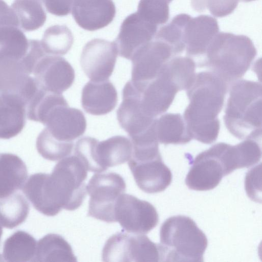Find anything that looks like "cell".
Here are the masks:
<instances>
[{
    "mask_svg": "<svg viewBox=\"0 0 262 262\" xmlns=\"http://www.w3.org/2000/svg\"><path fill=\"white\" fill-rule=\"evenodd\" d=\"M228 88L225 82L211 71L195 74L186 90L189 103L183 117L191 139L208 144L216 140L220 128L217 116Z\"/></svg>",
    "mask_w": 262,
    "mask_h": 262,
    "instance_id": "cell-1",
    "label": "cell"
},
{
    "mask_svg": "<svg viewBox=\"0 0 262 262\" xmlns=\"http://www.w3.org/2000/svg\"><path fill=\"white\" fill-rule=\"evenodd\" d=\"M195 63L189 57L169 60L156 77L145 85L133 82L137 89L141 108L149 117L156 118L165 113L176 94L187 90L195 78Z\"/></svg>",
    "mask_w": 262,
    "mask_h": 262,
    "instance_id": "cell-2",
    "label": "cell"
},
{
    "mask_svg": "<svg viewBox=\"0 0 262 262\" xmlns=\"http://www.w3.org/2000/svg\"><path fill=\"white\" fill-rule=\"evenodd\" d=\"M230 86L224 116L226 127L239 139L260 140L261 84L239 79Z\"/></svg>",
    "mask_w": 262,
    "mask_h": 262,
    "instance_id": "cell-3",
    "label": "cell"
},
{
    "mask_svg": "<svg viewBox=\"0 0 262 262\" xmlns=\"http://www.w3.org/2000/svg\"><path fill=\"white\" fill-rule=\"evenodd\" d=\"M256 53L252 41L248 36L220 32L209 45L198 67L209 68L229 87L244 76Z\"/></svg>",
    "mask_w": 262,
    "mask_h": 262,
    "instance_id": "cell-4",
    "label": "cell"
},
{
    "mask_svg": "<svg viewBox=\"0 0 262 262\" xmlns=\"http://www.w3.org/2000/svg\"><path fill=\"white\" fill-rule=\"evenodd\" d=\"M159 244L160 261H203L208 239L190 217L172 216L162 224Z\"/></svg>",
    "mask_w": 262,
    "mask_h": 262,
    "instance_id": "cell-5",
    "label": "cell"
},
{
    "mask_svg": "<svg viewBox=\"0 0 262 262\" xmlns=\"http://www.w3.org/2000/svg\"><path fill=\"white\" fill-rule=\"evenodd\" d=\"M76 156L62 159L47 173L46 183L52 201L60 209L73 211L82 204L86 195L84 182L88 173Z\"/></svg>",
    "mask_w": 262,
    "mask_h": 262,
    "instance_id": "cell-6",
    "label": "cell"
},
{
    "mask_svg": "<svg viewBox=\"0 0 262 262\" xmlns=\"http://www.w3.org/2000/svg\"><path fill=\"white\" fill-rule=\"evenodd\" d=\"M86 189L90 197L88 215L108 223L116 222V202L126 190L123 178L113 172L96 173L90 180Z\"/></svg>",
    "mask_w": 262,
    "mask_h": 262,
    "instance_id": "cell-7",
    "label": "cell"
},
{
    "mask_svg": "<svg viewBox=\"0 0 262 262\" xmlns=\"http://www.w3.org/2000/svg\"><path fill=\"white\" fill-rule=\"evenodd\" d=\"M102 259L104 261H160L159 245L143 234L122 230L106 241Z\"/></svg>",
    "mask_w": 262,
    "mask_h": 262,
    "instance_id": "cell-8",
    "label": "cell"
},
{
    "mask_svg": "<svg viewBox=\"0 0 262 262\" xmlns=\"http://www.w3.org/2000/svg\"><path fill=\"white\" fill-rule=\"evenodd\" d=\"M225 143H219L200 153L194 159L185 183L191 190H210L228 175L224 159Z\"/></svg>",
    "mask_w": 262,
    "mask_h": 262,
    "instance_id": "cell-9",
    "label": "cell"
},
{
    "mask_svg": "<svg viewBox=\"0 0 262 262\" xmlns=\"http://www.w3.org/2000/svg\"><path fill=\"white\" fill-rule=\"evenodd\" d=\"M115 217L122 231L135 234H147L159 222L158 212L151 203L126 193L116 202Z\"/></svg>",
    "mask_w": 262,
    "mask_h": 262,
    "instance_id": "cell-10",
    "label": "cell"
},
{
    "mask_svg": "<svg viewBox=\"0 0 262 262\" xmlns=\"http://www.w3.org/2000/svg\"><path fill=\"white\" fill-rule=\"evenodd\" d=\"M174 54L165 42L155 38L139 48L133 54L132 79L144 85L155 79L164 65Z\"/></svg>",
    "mask_w": 262,
    "mask_h": 262,
    "instance_id": "cell-11",
    "label": "cell"
},
{
    "mask_svg": "<svg viewBox=\"0 0 262 262\" xmlns=\"http://www.w3.org/2000/svg\"><path fill=\"white\" fill-rule=\"evenodd\" d=\"M117 55L114 41L95 38L84 46L80 56V65L91 80H108L114 70Z\"/></svg>",
    "mask_w": 262,
    "mask_h": 262,
    "instance_id": "cell-12",
    "label": "cell"
},
{
    "mask_svg": "<svg viewBox=\"0 0 262 262\" xmlns=\"http://www.w3.org/2000/svg\"><path fill=\"white\" fill-rule=\"evenodd\" d=\"M32 74L39 87L59 94L72 86L75 77L74 69L64 58L48 54L37 62Z\"/></svg>",
    "mask_w": 262,
    "mask_h": 262,
    "instance_id": "cell-13",
    "label": "cell"
},
{
    "mask_svg": "<svg viewBox=\"0 0 262 262\" xmlns=\"http://www.w3.org/2000/svg\"><path fill=\"white\" fill-rule=\"evenodd\" d=\"M41 123L53 137L62 141H73L82 136L86 128L82 112L70 107L67 102L53 107Z\"/></svg>",
    "mask_w": 262,
    "mask_h": 262,
    "instance_id": "cell-14",
    "label": "cell"
},
{
    "mask_svg": "<svg viewBox=\"0 0 262 262\" xmlns=\"http://www.w3.org/2000/svg\"><path fill=\"white\" fill-rule=\"evenodd\" d=\"M157 26L146 21L137 12L127 16L123 21L115 43L118 54L127 59L141 46L152 40Z\"/></svg>",
    "mask_w": 262,
    "mask_h": 262,
    "instance_id": "cell-15",
    "label": "cell"
},
{
    "mask_svg": "<svg viewBox=\"0 0 262 262\" xmlns=\"http://www.w3.org/2000/svg\"><path fill=\"white\" fill-rule=\"evenodd\" d=\"M120 126L130 138L144 133L154 124L156 118L146 115L142 110L138 93L130 80L122 90V101L117 111Z\"/></svg>",
    "mask_w": 262,
    "mask_h": 262,
    "instance_id": "cell-16",
    "label": "cell"
},
{
    "mask_svg": "<svg viewBox=\"0 0 262 262\" xmlns=\"http://www.w3.org/2000/svg\"><path fill=\"white\" fill-rule=\"evenodd\" d=\"M128 165L138 187L147 193L165 190L170 184L172 174L162 157L144 161L130 159Z\"/></svg>",
    "mask_w": 262,
    "mask_h": 262,
    "instance_id": "cell-17",
    "label": "cell"
},
{
    "mask_svg": "<svg viewBox=\"0 0 262 262\" xmlns=\"http://www.w3.org/2000/svg\"><path fill=\"white\" fill-rule=\"evenodd\" d=\"M72 10L77 25L90 31L107 26L116 14V8L112 0H73Z\"/></svg>",
    "mask_w": 262,
    "mask_h": 262,
    "instance_id": "cell-18",
    "label": "cell"
},
{
    "mask_svg": "<svg viewBox=\"0 0 262 262\" xmlns=\"http://www.w3.org/2000/svg\"><path fill=\"white\" fill-rule=\"evenodd\" d=\"M92 151L93 172H100L128 161L133 145L130 140L123 136H113L102 141L95 139Z\"/></svg>",
    "mask_w": 262,
    "mask_h": 262,
    "instance_id": "cell-19",
    "label": "cell"
},
{
    "mask_svg": "<svg viewBox=\"0 0 262 262\" xmlns=\"http://www.w3.org/2000/svg\"><path fill=\"white\" fill-rule=\"evenodd\" d=\"M219 27L216 19L201 15L189 20L185 29V48L189 57L205 56L207 49L216 35Z\"/></svg>",
    "mask_w": 262,
    "mask_h": 262,
    "instance_id": "cell-20",
    "label": "cell"
},
{
    "mask_svg": "<svg viewBox=\"0 0 262 262\" xmlns=\"http://www.w3.org/2000/svg\"><path fill=\"white\" fill-rule=\"evenodd\" d=\"M118 102L117 90L109 80H90L83 86L81 103L88 113L96 116L103 115L113 111Z\"/></svg>",
    "mask_w": 262,
    "mask_h": 262,
    "instance_id": "cell-21",
    "label": "cell"
},
{
    "mask_svg": "<svg viewBox=\"0 0 262 262\" xmlns=\"http://www.w3.org/2000/svg\"><path fill=\"white\" fill-rule=\"evenodd\" d=\"M27 177V168L21 158L13 154H0V198L22 189Z\"/></svg>",
    "mask_w": 262,
    "mask_h": 262,
    "instance_id": "cell-22",
    "label": "cell"
},
{
    "mask_svg": "<svg viewBox=\"0 0 262 262\" xmlns=\"http://www.w3.org/2000/svg\"><path fill=\"white\" fill-rule=\"evenodd\" d=\"M70 244L60 235L49 233L37 243L33 261H77Z\"/></svg>",
    "mask_w": 262,
    "mask_h": 262,
    "instance_id": "cell-23",
    "label": "cell"
},
{
    "mask_svg": "<svg viewBox=\"0 0 262 262\" xmlns=\"http://www.w3.org/2000/svg\"><path fill=\"white\" fill-rule=\"evenodd\" d=\"M156 132L158 142L164 144H184L192 139L179 113H167L156 118Z\"/></svg>",
    "mask_w": 262,
    "mask_h": 262,
    "instance_id": "cell-24",
    "label": "cell"
},
{
    "mask_svg": "<svg viewBox=\"0 0 262 262\" xmlns=\"http://www.w3.org/2000/svg\"><path fill=\"white\" fill-rule=\"evenodd\" d=\"M37 242L29 233L18 230L5 241L2 258L7 261H33Z\"/></svg>",
    "mask_w": 262,
    "mask_h": 262,
    "instance_id": "cell-25",
    "label": "cell"
},
{
    "mask_svg": "<svg viewBox=\"0 0 262 262\" xmlns=\"http://www.w3.org/2000/svg\"><path fill=\"white\" fill-rule=\"evenodd\" d=\"M18 26L0 30V60L21 61L29 51L30 41Z\"/></svg>",
    "mask_w": 262,
    "mask_h": 262,
    "instance_id": "cell-26",
    "label": "cell"
},
{
    "mask_svg": "<svg viewBox=\"0 0 262 262\" xmlns=\"http://www.w3.org/2000/svg\"><path fill=\"white\" fill-rule=\"evenodd\" d=\"M29 210V204L19 193L0 198V224L5 228H14L25 221Z\"/></svg>",
    "mask_w": 262,
    "mask_h": 262,
    "instance_id": "cell-27",
    "label": "cell"
},
{
    "mask_svg": "<svg viewBox=\"0 0 262 262\" xmlns=\"http://www.w3.org/2000/svg\"><path fill=\"white\" fill-rule=\"evenodd\" d=\"M11 8L25 31L37 30L46 22L47 16L40 0H14Z\"/></svg>",
    "mask_w": 262,
    "mask_h": 262,
    "instance_id": "cell-28",
    "label": "cell"
},
{
    "mask_svg": "<svg viewBox=\"0 0 262 262\" xmlns=\"http://www.w3.org/2000/svg\"><path fill=\"white\" fill-rule=\"evenodd\" d=\"M40 42L47 54L64 55L71 49L74 37L67 26L56 25L46 30Z\"/></svg>",
    "mask_w": 262,
    "mask_h": 262,
    "instance_id": "cell-29",
    "label": "cell"
},
{
    "mask_svg": "<svg viewBox=\"0 0 262 262\" xmlns=\"http://www.w3.org/2000/svg\"><path fill=\"white\" fill-rule=\"evenodd\" d=\"M191 17L185 13L175 16L169 24L160 29L155 38L167 43L174 55L181 53L185 48V29Z\"/></svg>",
    "mask_w": 262,
    "mask_h": 262,
    "instance_id": "cell-30",
    "label": "cell"
},
{
    "mask_svg": "<svg viewBox=\"0 0 262 262\" xmlns=\"http://www.w3.org/2000/svg\"><path fill=\"white\" fill-rule=\"evenodd\" d=\"M38 152L45 159L55 161L69 156L73 141H62L53 137L45 128L38 135L36 142Z\"/></svg>",
    "mask_w": 262,
    "mask_h": 262,
    "instance_id": "cell-31",
    "label": "cell"
},
{
    "mask_svg": "<svg viewBox=\"0 0 262 262\" xmlns=\"http://www.w3.org/2000/svg\"><path fill=\"white\" fill-rule=\"evenodd\" d=\"M169 4L167 0H140L137 12L146 21L158 26L168 20Z\"/></svg>",
    "mask_w": 262,
    "mask_h": 262,
    "instance_id": "cell-32",
    "label": "cell"
},
{
    "mask_svg": "<svg viewBox=\"0 0 262 262\" xmlns=\"http://www.w3.org/2000/svg\"><path fill=\"white\" fill-rule=\"evenodd\" d=\"M240 0H191L193 9L198 12L208 9L217 17H223L232 13Z\"/></svg>",
    "mask_w": 262,
    "mask_h": 262,
    "instance_id": "cell-33",
    "label": "cell"
},
{
    "mask_svg": "<svg viewBox=\"0 0 262 262\" xmlns=\"http://www.w3.org/2000/svg\"><path fill=\"white\" fill-rule=\"evenodd\" d=\"M261 163L249 170L246 174L245 181V190L249 197L253 201L261 202Z\"/></svg>",
    "mask_w": 262,
    "mask_h": 262,
    "instance_id": "cell-34",
    "label": "cell"
},
{
    "mask_svg": "<svg viewBox=\"0 0 262 262\" xmlns=\"http://www.w3.org/2000/svg\"><path fill=\"white\" fill-rule=\"evenodd\" d=\"M47 10L52 14L63 16L71 11L73 0H41Z\"/></svg>",
    "mask_w": 262,
    "mask_h": 262,
    "instance_id": "cell-35",
    "label": "cell"
},
{
    "mask_svg": "<svg viewBox=\"0 0 262 262\" xmlns=\"http://www.w3.org/2000/svg\"><path fill=\"white\" fill-rule=\"evenodd\" d=\"M7 26L19 27L13 9L3 0H0V29Z\"/></svg>",
    "mask_w": 262,
    "mask_h": 262,
    "instance_id": "cell-36",
    "label": "cell"
},
{
    "mask_svg": "<svg viewBox=\"0 0 262 262\" xmlns=\"http://www.w3.org/2000/svg\"><path fill=\"white\" fill-rule=\"evenodd\" d=\"M2 234H3V228L1 226V224H0V245H1V240ZM2 258V256L0 253V261L3 260V259Z\"/></svg>",
    "mask_w": 262,
    "mask_h": 262,
    "instance_id": "cell-37",
    "label": "cell"
},
{
    "mask_svg": "<svg viewBox=\"0 0 262 262\" xmlns=\"http://www.w3.org/2000/svg\"><path fill=\"white\" fill-rule=\"evenodd\" d=\"M92 137L91 138V144H90V171H91V143H92Z\"/></svg>",
    "mask_w": 262,
    "mask_h": 262,
    "instance_id": "cell-38",
    "label": "cell"
},
{
    "mask_svg": "<svg viewBox=\"0 0 262 262\" xmlns=\"http://www.w3.org/2000/svg\"><path fill=\"white\" fill-rule=\"evenodd\" d=\"M241 1L243 2H252V1H253L255 0H241Z\"/></svg>",
    "mask_w": 262,
    "mask_h": 262,
    "instance_id": "cell-39",
    "label": "cell"
},
{
    "mask_svg": "<svg viewBox=\"0 0 262 262\" xmlns=\"http://www.w3.org/2000/svg\"><path fill=\"white\" fill-rule=\"evenodd\" d=\"M172 0H167V1L170 3Z\"/></svg>",
    "mask_w": 262,
    "mask_h": 262,
    "instance_id": "cell-40",
    "label": "cell"
}]
</instances>
